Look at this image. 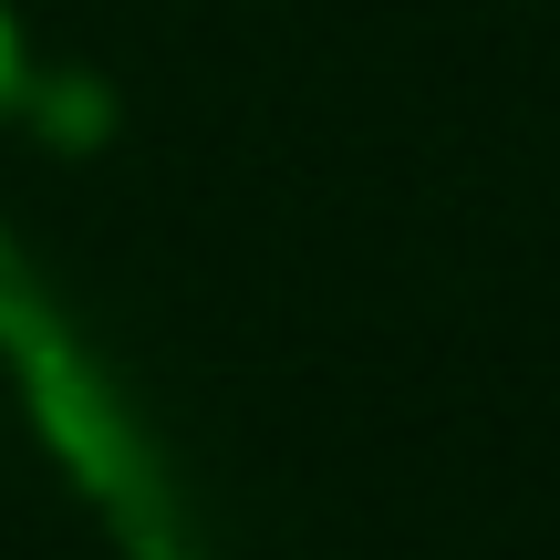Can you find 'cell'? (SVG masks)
<instances>
[{"instance_id":"obj_2","label":"cell","mask_w":560,"mask_h":560,"mask_svg":"<svg viewBox=\"0 0 560 560\" xmlns=\"http://www.w3.org/2000/svg\"><path fill=\"white\" fill-rule=\"evenodd\" d=\"M32 94V62H21V32H11V11H0V104H21Z\"/></svg>"},{"instance_id":"obj_1","label":"cell","mask_w":560,"mask_h":560,"mask_svg":"<svg viewBox=\"0 0 560 560\" xmlns=\"http://www.w3.org/2000/svg\"><path fill=\"white\" fill-rule=\"evenodd\" d=\"M0 363H11V395L32 416L42 457L62 467V488L94 509V529L125 560H219L198 540V509H187L145 405L125 395V374L94 353V332L62 312V291L11 229H0Z\"/></svg>"}]
</instances>
